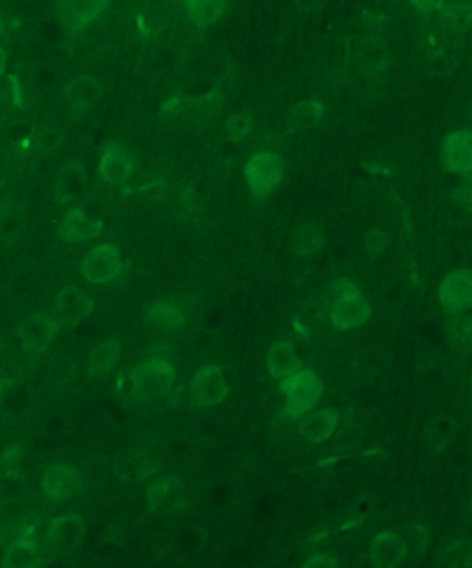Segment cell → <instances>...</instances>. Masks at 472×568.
Returning a JSON list of instances; mask_svg holds the SVG:
<instances>
[{"instance_id":"4","label":"cell","mask_w":472,"mask_h":568,"mask_svg":"<svg viewBox=\"0 0 472 568\" xmlns=\"http://www.w3.org/2000/svg\"><path fill=\"white\" fill-rule=\"evenodd\" d=\"M284 175V164L277 154L262 151L248 159L244 176L256 200H266L277 191Z\"/></svg>"},{"instance_id":"31","label":"cell","mask_w":472,"mask_h":568,"mask_svg":"<svg viewBox=\"0 0 472 568\" xmlns=\"http://www.w3.org/2000/svg\"><path fill=\"white\" fill-rule=\"evenodd\" d=\"M177 484H179V480H177L176 475H168V477L161 478L154 483L147 491L149 509H156L157 506L177 487Z\"/></svg>"},{"instance_id":"36","label":"cell","mask_w":472,"mask_h":568,"mask_svg":"<svg viewBox=\"0 0 472 568\" xmlns=\"http://www.w3.org/2000/svg\"><path fill=\"white\" fill-rule=\"evenodd\" d=\"M19 450V447H10L9 450L4 452V467H12V466L19 465L20 453L17 452Z\"/></svg>"},{"instance_id":"25","label":"cell","mask_w":472,"mask_h":568,"mask_svg":"<svg viewBox=\"0 0 472 568\" xmlns=\"http://www.w3.org/2000/svg\"><path fill=\"white\" fill-rule=\"evenodd\" d=\"M224 0H189L187 10L191 21L199 27L211 26L224 16Z\"/></svg>"},{"instance_id":"14","label":"cell","mask_w":472,"mask_h":568,"mask_svg":"<svg viewBox=\"0 0 472 568\" xmlns=\"http://www.w3.org/2000/svg\"><path fill=\"white\" fill-rule=\"evenodd\" d=\"M222 101H224L222 88L215 86L209 93L187 97V99H177V101H172L169 103H172V110L189 113V116L199 124H208L221 111Z\"/></svg>"},{"instance_id":"24","label":"cell","mask_w":472,"mask_h":568,"mask_svg":"<svg viewBox=\"0 0 472 568\" xmlns=\"http://www.w3.org/2000/svg\"><path fill=\"white\" fill-rule=\"evenodd\" d=\"M67 94L71 99L75 107H79V111L89 109L94 101H99L103 89L102 85L96 79L91 77H82V78L75 79L67 88Z\"/></svg>"},{"instance_id":"27","label":"cell","mask_w":472,"mask_h":568,"mask_svg":"<svg viewBox=\"0 0 472 568\" xmlns=\"http://www.w3.org/2000/svg\"><path fill=\"white\" fill-rule=\"evenodd\" d=\"M324 244V236L314 223L299 226L294 238V250L302 258H313Z\"/></svg>"},{"instance_id":"38","label":"cell","mask_w":472,"mask_h":568,"mask_svg":"<svg viewBox=\"0 0 472 568\" xmlns=\"http://www.w3.org/2000/svg\"><path fill=\"white\" fill-rule=\"evenodd\" d=\"M2 29H4V21L0 20V32H2Z\"/></svg>"},{"instance_id":"9","label":"cell","mask_w":472,"mask_h":568,"mask_svg":"<svg viewBox=\"0 0 472 568\" xmlns=\"http://www.w3.org/2000/svg\"><path fill=\"white\" fill-rule=\"evenodd\" d=\"M59 331L57 319L47 313H37L27 319L19 329L22 347L31 356L44 353Z\"/></svg>"},{"instance_id":"20","label":"cell","mask_w":472,"mask_h":568,"mask_svg":"<svg viewBox=\"0 0 472 568\" xmlns=\"http://www.w3.org/2000/svg\"><path fill=\"white\" fill-rule=\"evenodd\" d=\"M131 171V159L127 157L124 146L117 143L110 144L100 163V172L103 178L111 183H121L129 176Z\"/></svg>"},{"instance_id":"2","label":"cell","mask_w":472,"mask_h":568,"mask_svg":"<svg viewBox=\"0 0 472 568\" xmlns=\"http://www.w3.org/2000/svg\"><path fill=\"white\" fill-rule=\"evenodd\" d=\"M334 291L337 298L331 310V323L336 330L359 328L369 321L371 308L356 284L348 279H341L334 283Z\"/></svg>"},{"instance_id":"6","label":"cell","mask_w":472,"mask_h":568,"mask_svg":"<svg viewBox=\"0 0 472 568\" xmlns=\"http://www.w3.org/2000/svg\"><path fill=\"white\" fill-rule=\"evenodd\" d=\"M84 520L79 515H62L56 518L47 532L46 550L49 555L62 557L81 547L85 540Z\"/></svg>"},{"instance_id":"19","label":"cell","mask_w":472,"mask_h":568,"mask_svg":"<svg viewBox=\"0 0 472 568\" xmlns=\"http://www.w3.org/2000/svg\"><path fill=\"white\" fill-rule=\"evenodd\" d=\"M267 370L272 377L286 378L302 369V361L289 341L274 344L266 356Z\"/></svg>"},{"instance_id":"13","label":"cell","mask_w":472,"mask_h":568,"mask_svg":"<svg viewBox=\"0 0 472 568\" xmlns=\"http://www.w3.org/2000/svg\"><path fill=\"white\" fill-rule=\"evenodd\" d=\"M94 310V303L86 293L77 288H66L56 298L57 319L69 325L84 322Z\"/></svg>"},{"instance_id":"10","label":"cell","mask_w":472,"mask_h":568,"mask_svg":"<svg viewBox=\"0 0 472 568\" xmlns=\"http://www.w3.org/2000/svg\"><path fill=\"white\" fill-rule=\"evenodd\" d=\"M122 271V259L112 246H100L87 254L82 264L85 278L91 283H109Z\"/></svg>"},{"instance_id":"23","label":"cell","mask_w":472,"mask_h":568,"mask_svg":"<svg viewBox=\"0 0 472 568\" xmlns=\"http://www.w3.org/2000/svg\"><path fill=\"white\" fill-rule=\"evenodd\" d=\"M352 59L356 61L359 69L363 71H376L382 69L386 63V45L376 39H364L359 42L357 46L352 47Z\"/></svg>"},{"instance_id":"26","label":"cell","mask_w":472,"mask_h":568,"mask_svg":"<svg viewBox=\"0 0 472 568\" xmlns=\"http://www.w3.org/2000/svg\"><path fill=\"white\" fill-rule=\"evenodd\" d=\"M146 321L159 330L172 331L183 325L184 316L171 304L157 303L147 311Z\"/></svg>"},{"instance_id":"33","label":"cell","mask_w":472,"mask_h":568,"mask_svg":"<svg viewBox=\"0 0 472 568\" xmlns=\"http://www.w3.org/2000/svg\"><path fill=\"white\" fill-rule=\"evenodd\" d=\"M387 246H388V238L386 233L373 231L367 234L366 247L371 256H378L382 251H386Z\"/></svg>"},{"instance_id":"28","label":"cell","mask_w":472,"mask_h":568,"mask_svg":"<svg viewBox=\"0 0 472 568\" xmlns=\"http://www.w3.org/2000/svg\"><path fill=\"white\" fill-rule=\"evenodd\" d=\"M446 338L452 347L467 348L471 343V316L464 313L448 315V322L444 326Z\"/></svg>"},{"instance_id":"16","label":"cell","mask_w":472,"mask_h":568,"mask_svg":"<svg viewBox=\"0 0 472 568\" xmlns=\"http://www.w3.org/2000/svg\"><path fill=\"white\" fill-rule=\"evenodd\" d=\"M41 555L35 540V528L27 527L7 550L4 567L34 568L41 567Z\"/></svg>"},{"instance_id":"18","label":"cell","mask_w":472,"mask_h":568,"mask_svg":"<svg viewBox=\"0 0 472 568\" xmlns=\"http://www.w3.org/2000/svg\"><path fill=\"white\" fill-rule=\"evenodd\" d=\"M102 231H103V222L91 219L78 209H72L64 216L60 228V236L62 240L77 243V241L94 239Z\"/></svg>"},{"instance_id":"30","label":"cell","mask_w":472,"mask_h":568,"mask_svg":"<svg viewBox=\"0 0 472 568\" xmlns=\"http://www.w3.org/2000/svg\"><path fill=\"white\" fill-rule=\"evenodd\" d=\"M255 119L251 111L248 110H239L234 111L229 119H227V136L231 141L239 142L246 141L251 132L254 131Z\"/></svg>"},{"instance_id":"7","label":"cell","mask_w":472,"mask_h":568,"mask_svg":"<svg viewBox=\"0 0 472 568\" xmlns=\"http://www.w3.org/2000/svg\"><path fill=\"white\" fill-rule=\"evenodd\" d=\"M439 301L446 315L469 310L472 301V275L468 269H457L446 276L439 288Z\"/></svg>"},{"instance_id":"22","label":"cell","mask_w":472,"mask_h":568,"mask_svg":"<svg viewBox=\"0 0 472 568\" xmlns=\"http://www.w3.org/2000/svg\"><path fill=\"white\" fill-rule=\"evenodd\" d=\"M86 186V175L84 168L77 164L66 166L60 172L56 182V200L60 204L72 200L79 196Z\"/></svg>"},{"instance_id":"11","label":"cell","mask_w":472,"mask_h":568,"mask_svg":"<svg viewBox=\"0 0 472 568\" xmlns=\"http://www.w3.org/2000/svg\"><path fill=\"white\" fill-rule=\"evenodd\" d=\"M109 4V0H56V13L67 31L89 26Z\"/></svg>"},{"instance_id":"12","label":"cell","mask_w":472,"mask_h":568,"mask_svg":"<svg viewBox=\"0 0 472 568\" xmlns=\"http://www.w3.org/2000/svg\"><path fill=\"white\" fill-rule=\"evenodd\" d=\"M81 473L69 465H56L45 473L42 490L54 500L71 499L81 491Z\"/></svg>"},{"instance_id":"21","label":"cell","mask_w":472,"mask_h":568,"mask_svg":"<svg viewBox=\"0 0 472 568\" xmlns=\"http://www.w3.org/2000/svg\"><path fill=\"white\" fill-rule=\"evenodd\" d=\"M121 355L118 341L109 340L99 344L87 360V373L92 377H103L116 368Z\"/></svg>"},{"instance_id":"29","label":"cell","mask_w":472,"mask_h":568,"mask_svg":"<svg viewBox=\"0 0 472 568\" xmlns=\"http://www.w3.org/2000/svg\"><path fill=\"white\" fill-rule=\"evenodd\" d=\"M324 116V107L317 101H301L292 109L289 121L294 128H309L321 122Z\"/></svg>"},{"instance_id":"35","label":"cell","mask_w":472,"mask_h":568,"mask_svg":"<svg viewBox=\"0 0 472 568\" xmlns=\"http://www.w3.org/2000/svg\"><path fill=\"white\" fill-rule=\"evenodd\" d=\"M304 567L312 568V567H337L336 559L331 557L329 555H317L313 556L312 559H309L308 562L305 563Z\"/></svg>"},{"instance_id":"17","label":"cell","mask_w":472,"mask_h":568,"mask_svg":"<svg viewBox=\"0 0 472 568\" xmlns=\"http://www.w3.org/2000/svg\"><path fill=\"white\" fill-rule=\"evenodd\" d=\"M338 412L336 410L309 413L299 423V433L308 442H323L334 434L338 426Z\"/></svg>"},{"instance_id":"37","label":"cell","mask_w":472,"mask_h":568,"mask_svg":"<svg viewBox=\"0 0 472 568\" xmlns=\"http://www.w3.org/2000/svg\"><path fill=\"white\" fill-rule=\"evenodd\" d=\"M6 52L0 49V74L4 71V67H6Z\"/></svg>"},{"instance_id":"34","label":"cell","mask_w":472,"mask_h":568,"mask_svg":"<svg viewBox=\"0 0 472 568\" xmlns=\"http://www.w3.org/2000/svg\"><path fill=\"white\" fill-rule=\"evenodd\" d=\"M411 4L419 13L431 14L439 12L444 6V0H411Z\"/></svg>"},{"instance_id":"32","label":"cell","mask_w":472,"mask_h":568,"mask_svg":"<svg viewBox=\"0 0 472 568\" xmlns=\"http://www.w3.org/2000/svg\"><path fill=\"white\" fill-rule=\"evenodd\" d=\"M444 19L448 20L449 26L454 31H464L468 28L471 24V10L468 6H461V4H452V6H444Z\"/></svg>"},{"instance_id":"1","label":"cell","mask_w":472,"mask_h":568,"mask_svg":"<svg viewBox=\"0 0 472 568\" xmlns=\"http://www.w3.org/2000/svg\"><path fill=\"white\" fill-rule=\"evenodd\" d=\"M174 383V366L157 356L137 363L129 375L131 395L139 401L159 400L165 397L172 390Z\"/></svg>"},{"instance_id":"5","label":"cell","mask_w":472,"mask_h":568,"mask_svg":"<svg viewBox=\"0 0 472 568\" xmlns=\"http://www.w3.org/2000/svg\"><path fill=\"white\" fill-rule=\"evenodd\" d=\"M227 394L229 387L218 366H204L190 381L189 402L194 408L218 405L227 397Z\"/></svg>"},{"instance_id":"8","label":"cell","mask_w":472,"mask_h":568,"mask_svg":"<svg viewBox=\"0 0 472 568\" xmlns=\"http://www.w3.org/2000/svg\"><path fill=\"white\" fill-rule=\"evenodd\" d=\"M441 158L444 168L469 181L472 168V134L468 129L454 131L442 141Z\"/></svg>"},{"instance_id":"3","label":"cell","mask_w":472,"mask_h":568,"mask_svg":"<svg viewBox=\"0 0 472 568\" xmlns=\"http://www.w3.org/2000/svg\"><path fill=\"white\" fill-rule=\"evenodd\" d=\"M280 388L287 397L284 415L291 418H301L321 400L324 387L321 377L313 370L297 372L283 378Z\"/></svg>"},{"instance_id":"15","label":"cell","mask_w":472,"mask_h":568,"mask_svg":"<svg viewBox=\"0 0 472 568\" xmlns=\"http://www.w3.org/2000/svg\"><path fill=\"white\" fill-rule=\"evenodd\" d=\"M403 538L392 531H384L370 543V559L376 567H396L406 557Z\"/></svg>"}]
</instances>
